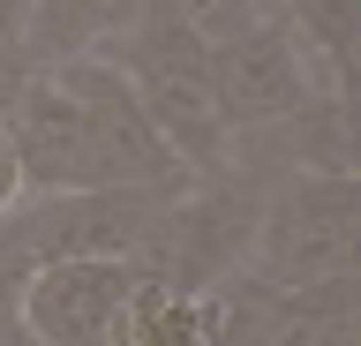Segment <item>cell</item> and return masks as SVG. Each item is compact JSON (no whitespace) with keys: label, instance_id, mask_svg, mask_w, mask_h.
Returning a JSON list of instances; mask_svg holds the SVG:
<instances>
[{"label":"cell","instance_id":"cell-4","mask_svg":"<svg viewBox=\"0 0 361 346\" xmlns=\"http://www.w3.org/2000/svg\"><path fill=\"white\" fill-rule=\"evenodd\" d=\"M158 204L166 196H151V188H45V196H16L0 211V233L16 241L23 264H45V256H135Z\"/></svg>","mask_w":361,"mask_h":346},{"label":"cell","instance_id":"cell-11","mask_svg":"<svg viewBox=\"0 0 361 346\" xmlns=\"http://www.w3.org/2000/svg\"><path fill=\"white\" fill-rule=\"evenodd\" d=\"M30 61H23V46H0V121H8V106L23 98V83H30Z\"/></svg>","mask_w":361,"mask_h":346},{"label":"cell","instance_id":"cell-14","mask_svg":"<svg viewBox=\"0 0 361 346\" xmlns=\"http://www.w3.org/2000/svg\"><path fill=\"white\" fill-rule=\"evenodd\" d=\"M0 346H45V339H30V331H0Z\"/></svg>","mask_w":361,"mask_h":346},{"label":"cell","instance_id":"cell-15","mask_svg":"<svg viewBox=\"0 0 361 346\" xmlns=\"http://www.w3.org/2000/svg\"><path fill=\"white\" fill-rule=\"evenodd\" d=\"M256 8H264V16H271V8H279V0H256Z\"/></svg>","mask_w":361,"mask_h":346},{"label":"cell","instance_id":"cell-1","mask_svg":"<svg viewBox=\"0 0 361 346\" xmlns=\"http://www.w3.org/2000/svg\"><path fill=\"white\" fill-rule=\"evenodd\" d=\"M98 61L121 68V83L135 91V106L151 113V128L173 143V159L188 173L226 166V121H219V98H211V38L180 8L151 0L128 30H113L98 46Z\"/></svg>","mask_w":361,"mask_h":346},{"label":"cell","instance_id":"cell-5","mask_svg":"<svg viewBox=\"0 0 361 346\" xmlns=\"http://www.w3.org/2000/svg\"><path fill=\"white\" fill-rule=\"evenodd\" d=\"M211 98H219L226 136L233 128H264V121H286L316 98H338L316 83L309 53L293 46V30L279 16H256V23L211 38Z\"/></svg>","mask_w":361,"mask_h":346},{"label":"cell","instance_id":"cell-13","mask_svg":"<svg viewBox=\"0 0 361 346\" xmlns=\"http://www.w3.org/2000/svg\"><path fill=\"white\" fill-rule=\"evenodd\" d=\"M23 16H30V0H0V46H23Z\"/></svg>","mask_w":361,"mask_h":346},{"label":"cell","instance_id":"cell-9","mask_svg":"<svg viewBox=\"0 0 361 346\" xmlns=\"http://www.w3.org/2000/svg\"><path fill=\"white\" fill-rule=\"evenodd\" d=\"M211 346H256V331H248V309H241V286H233V278L219 286V331H211Z\"/></svg>","mask_w":361,"mask_h":346},{"label":"cell","instance_id":"cell-10","mask_svg":"<svg viewBox=\"0 0 361 346\" xmlns=\"http://www.w3.org/2000/svg\"><path fill=\"white\" fill-rule=\"evenodd\" d=\"M23 278H30V264L16 256V241L0 233V331H16V301H23Z\"/></svg>","mask_w":361,"mask_h":346},{"label":"cell","instance_id":"cell-8","mask_svg":"<svg viewBox=\"0 0 361 346\" xmlns=\"http://www.w3.org/2000/svg\"><path fill=\"white\" fill-rule=\"evenodd\" d=\"M271 16L293 30V46L309 53L316 83L346 98V83H354V38H361V0H279Z\"/></svg>","mask_w":361,"mask_h":346},{"label":"cell","instance_id":"cell-3","mask_svg":"<svg viewBox=\"0 0 361 346\" xmlns=\"http://www.w3.org/2000/svg\"><path fill=\"white\" fill-rule=\"evenodd\" d=\"M75 98V188H151L173 196L188 181V166L173 159V143L151 128V113L135 106L113 61H61L53 68Z\"/></svg>","mask_w":361,"mask_h":346},{"label":"cell","instance_id":"cell-2","mask_svg":"<svg viewBox=\"0 0 361 346\" xmlns=\"http://www.w3.org/2000/svg\"><path fill=\"white\" fill-rule=\"evenodd\" d=\"M361 264V181L354 173H279L264 181L241 271L248 286L293 294L324 278H354Z\"/></svg>","mask_w":361,"mask_h":346},{"label":"cell","instance_id":"cell-6","mask_svg":"<svg viewBox=\"0 0 361 346\" xmlns=\"http://www.w3.org/2000/svg\"><path fill=\"white\" fill-rule=\"evenodd\" d=\"M128 286H135V256H45L23 278L16 331L45 346H113Z\"/></svg>","mask_w":361,"mask_h":346},{"label":"cell","instance_id":"cell-7","mask_svg":"<svg viewBox=\"0 0 361 346\" xmlns=\"http://www.w3.org/2000/svg\"><path fill=\"white\" fill-rule=\"evenodd\" d=\"M211 331H219V286L188 294V286H166V278L135 271L128 309L113 323V346H211Z\"/></svg>","mask_w":361,"mask_h":346},{"label":"cell","instance_id":"cell-12","mask_svg":"<svg viewBox=\"0 0 361 346\" xmlns=\"http://www.w3.org/2000/svg\"><path fill=\"white\" fill-rule=\"evenodd\" d=\"M23 196V166H16V143H8V121H0V211Z\"/></svg>","mask_w":361,"mask_h":346}]
</instances>
